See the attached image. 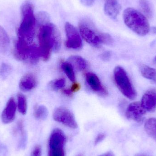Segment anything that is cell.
<instances>
[{"label":"cell","instance_id":"603a6c76","mask_svg":"<svg viewBox=\"0 0 156 156\" xmlns=\"http://www.w3.org/2000/svg\"><path fill=\"white\" fill-rule=\"evenodd\" d=\"M18 100V110L19 112L23 115H25L27 113V101L26 98L23 94H19L17 95Z\"/></svg>","mask_w":156,"mask_h":156},{"label":"cell","instance_id":"4fadbf2b","mask_svg":"<svg viewBox=\"0 0 156 156\" xmlns=\"http://www.w3.org/2000/svg\"><path fill=\"white\" fill-rule=\"evenodd\" d=\"M141 104L144 109L150 112L156 109V90L150 89L147 90L142 97Z\"/></svg>","mask_w":156,"mask_h":156},{"label":"cell","instance_id":"1f68e13d","mask_svg":"<svg viewBox=\"0 0 156 156\" xmlns=\"http://www.w3.org/2000/svg\"><path fill=\"white\" fill-rule=\"evenodd\" d=\"M99 156H115V155L112 152L109 151V152H106V153H104Z\"/></svg>","mask_w":156,"mask_h":156},{"label":"cell","instance_id":"83f0119b","mask_svg":"<svg viewBox=\"0 0 156 156\" xmlns=\"http://www.w3.org/2000/svg\"><path fill=\"white\" fill-rule=\"evenodd\" d=\"M80 89V85L76 82H74V83L71 85L69 90L71 92V93L73 94L74 93L77 92Z\"/></svg>","mask_w":156,"mask_h":156},{"label":"cell","instance_id":"d590c367","mask_svg":"<svg viewBox=\"0 0 156 156\" xmlns=\"http://www.w3.org/2000/svg\"><path fill=\"white\" fill-rule=\"evenodd\" d=\"M154 60H155V61H156V56Z\"/></svg>","mask_w":156,"mask_h":156},{"label":"cell","instance_id":"4dcf8cb0","mask_svg":"<svg viewBox=\"0 0 156 156\" xmlns=\"http://www.w3.org/2000/svg\"><path fill=\"white\" fill-rule=\"evenodd\" d=\"M81 2L86 6H91L93 4L94 0H80Z\"/></svg>","mask_w":156,"mask_h":156},{"label":"cell","instance_id":"30bf717a","mask_svg":"<svg viewBox=\"0 0 156 156\" xmlns=\"http://www.w3.org/2000/svg\"><path fill=\"white\" fill-rule=\"evenodd\" d=\"M146 112L140 102H134L128 105L126 112V115L129 120L140 122L144 120Z\"/></svg>","mask_w":156,"mask_h":156},{"label":"cell","instance_id":"7a4b0ae2","mask_svg":"<svg viewBox=\"0 0 156 156\" xmlns=\"http://www.w3.org/2000/svg\"><path fill=\"white\" fill-rule=\"evenodd\" d=\"M79 30L82 37L88 44L95 48L102 45L111 44L113 39L109 34L99 32L90 22L86 20L79 23Z\"/></svg>","mask_w":156,"mask_h":156},{"label":"cell","instance_id":"cb8c5ba5","mask_svg":"<svg viewBox=\"0 0 156 156\" xmlns=\"http://www.w3.org/2000/svg\"><path fill=\"white\" fill-rule=\"evenodd\" d=\"M66 80L64 78L56 79L49 83L51 89L55 90H58L63 89L66 85Z\"/></svg>","mask_w":156,"mask_h":156},{"label":"cell","instance_id":"d4e9b609","mask_svg":"<svg viewBox=\"0 0 156 156\" xmlns=\"http://www.w3.org/2000/svg\"><path fill=\"white\" fill-rule=\"evenodd\" d=\"M36 20L40 24V25L43 26L49 23L50 17L49 15L46 12H39L37 14Z\"/></svg>","mask_w":156,"mask_h":156},{"label":"cell","instance_id":"ba28073f","mask_svg":"<svg viewBox=\"0 0 156 156\" xmlns=\"http://www.w3.org/2000/svg\"><path fill=\"white\" fill-rule=\"evenodd\" d=\"M54 120L71 129H76L77 123L73 113L68 108L64 107L57 108L53 113Z\"/></svg>","mask_w":156,"mask_h":156},{"label":"cell","instance_id":"d6a6232c","mask_svg":"<svg viewBox=\"0 0 156 156\" xmlns=\"http://www.w3.org/2000/svg\"><path fill=\"white\" fill-rule=\"evenodd\" d=\"M151 31V32L153 34H156V27H152V28H150V31Z\"/></svg>","mask_w":156,"mask_h":156},{"label":"cell","instance_id":"5bb4252c","mask_svg":"<svg viewBox=\"0 0 156 156\" xmlns=\"http://www.w3.org/2000/svg\"><path fill=\"white\" fill-rule=\"evenodd\" d=\"M122 7L117 0H106L104 11L105 14L112 19H115L121 12Z\"/></svg>","mask_w":156,"mask_h":156},{"label":"cell","instance_id":"836d02e7","mask_svg":"<svg viewBox=\"0 0 156 156\" xmlns=\"http://www.w3.org/2000/svg\"><path fill=\"white\" fill-rule=\"evenodd\" d=\"M135 156H151L145 154H138L136 155Z\"/></svg>","mask_w":156,"mask_h":156},{"label":"cell","instance_id":"3957f363","mask_svg":"<svg viewBox=\"0 0 156 156\" xmlns=\"http://www.w3.org/2000/svg\"><path fill=\"white\" fill-rule=\"evenodd\" d=\"M123 18L126 25L138 35L144 36L150 32L147 18L136 9L126 8L124 11Z\"/></svg>","mask_w":156,"mask_h":156},{"label":"cell","instance_id":"d6986e66","mask_svg":"<svg viewBox=\"0 0 156 156\" xmlns=\"http://www.w3.org/2000/svg\"><path fill=\"white\" fill-rule=\"evenodd\" d=\"M140 70L142 76L148 80H156V69L146 65H142L140 66Z\"/></svg>","mask_w":156,"mask_h":156},{"label":"cell","instance_id":"4316f807","mask_svg":"<svg viewBox=\"0 0 156 156\" xmlns=\"http://www.w3.org/2000/svg\"><path fill=\"white\" fill-rule=\"evenodd\" d=\"M42 147L40 145H37L31 152L30 156H42Z\"/></svg>","mask_w":156,"mask_h":156},{"label":"cell","instance_id":"7402d4cb","mask_svg":"<svg viewBox=\"0 0 156 156\" xmlns=\"http://www.w3.org/2000/svg\"><path fill=\"white\" fill-rule=\"evenodd\" d=\"M139 5L142 13L147 19L152 18L153 12L149 2L147 0H139Z\"/></svg>","mask_w":156,"mask_h":156},{"label":"cell","instance_id":"5b68a950","mask_svg":"<svg viewBox=\"0 0 156 156\" xmlns=\"http://www.w3.org/2000/svg\"><path fill=\"white\" fill-rule=\"evenodd\" d=\"M14 55L16 59L32 64H36L41 57L39 48L30 45L28 41L18 37L14 50Z\"/></svg>","mask_w":156,"mask_h":156},{"label":"cell","instance_id":"6da1fadb","mask_svg":"<svg viewBox=\"0 0 156 156\" xmlns=\"http://www.w3.org/2000/svg\"><path fill=\"white\" fill-rule=\"evenodd\" d=\"M39 51L44 61H48L53 51L58 52L61 47L60 33L55 25L48 23L41 26L38 35Z\"/></svg>","mask_w":156,"mask_h":156},{"label":"cell","instance_id":"e575fe53","mask_svg":"<svg viewBox=\"0 0 156 156\" xmlns=\"http://www.w3.org/2000/svg\"><path fill=\"white\" fill-rule=\"evenodd\" d=\"M77 156H82V155L79 154V155H78Z\"/></svg>","mask_w":156,"mask_h":156},{"label":"cell","instance_id":"52a82bcc","mask_svg":"<svg viewBox=\"0 0 156 156\" xmlns=\"http://www.w3.org/2000/svg\"><path fill=\"white\" fill-rule=\"evenodd\" d=\"M66 141V136L61 129H54L49 136L48 156H66L65 146Z\"/></svg>","mask_w":156,"mask_h":156},{"label":"cell","instance_id":"8992f818","mask_svg":"<svg viewBox=\"0 0 156 156\" xmlns=\"http://www.w3.org/2000/svg\"><path fill=\"white\" fill-rule=\"evenodd\" d=\"M115 81L119 90L125 96L134 100L136 98V92L126 70L121 66H117L114 71Z\"/></svg>","mask_w":156,"mask_h":156},{"label":"cell","instance_id":"484cf974","mask_svg":"<svg viewBox=\"0 0 156 156\" xmlns=\"http://www.w3.org/2000/svg\"><path fill=\"white\" fill-rule=\"evenodd\" d=\"M11 66L5 63H3L0 67V76L3 79L6 78L11 73Z\"/></svg>","mask_w":156,"mask_h":156},{"label":"cell","instance_id":"277c9868","mask_svg":"<svg viewBox=\"0 0 156 156\" xmlns=\"http://www.w3.org/2000/svg\"><path fill=\"white\" fill-rule=\"evenodd\" d=\"M22 21L18 29V37L29 41L34 34L36 17L34 14V6L30 1H25L21 6Z\"/></svg>","mask_w":156,"mask_h":156},{"label":"cell","instance_id":"44dd1931","mask_svg":"<svg viewBox=\"0 0 156 156\" xmlns=\"http://www.w3.org/2000/svg\"><path fill=\"white\" fill-rule=\"evenodd\" d=\"M34 115L37 120H45L48 115L47 108L44 105H37L34 109Z\"/></svg>","mask_w":156,"mask_h":156},{"label":"cell","instance_id":"8fae6325","mask_svg":"<svg viewBox=\"0 0 156 156\" xmlns=\"http://www.w3.org/2000/svg\"><path fill=\"white\" fill-rule=\"evenodd\" d=\"M85 80L89 87L94 92L101 96H106L108 94L107 90L95 74L88 72L85 74Z\"/></svg>","mask_w":156,"mask_h":156},{"label":"cell","instance_id":"7c38bea8","mask_svg":"<svg viewBox=\"0 0 156 156\" xmlns=\"http://www.w3.org/2000/svg\"><path fill=\"white\" fill-rule=\"evenodd\" d=\"M16 104L14 99L10 98L7 101L1 115L2 121L5 124L12 123L15 118Z\"/></svg>","mask_w":156,"mask_h":156},{"label":"cell","instance_id":"ac0fdd59","mask_svg":"<svg viewBox=\"0 0 156 156\" xmlns=\"http://www.w3.org/2000/svg\"><path fill=\"white\" fill-rule=\"evenodd\" d=\"M144 129L147 133L156 141V118L147 119L145 123Z\"/></svg>","mask_w":156,"mask_h":156},{"label":"cell","instance_id":"f1b7e54d","mask_svg":"<svg viewBox=\"0 0 156 156\" xmlns=\"http://www.w3.org/2000/svg\"><path fill=\"white\" fill-rule=\"evenodd\" d=\"M105 135L104 133H100L98 135L96 138H95V140H94V144L97 145L99 144V143L101 142L105 138Z\"/></svg>","mask_w":156,"mask_h":156},{"label":"cell","instance_id":"9c48e42d","mask_svg":"<svg viewBox=\"0 0 156 156\" xmlns=\"http://www.w3.org/2000/svg\"><path fill=\"white\" fill-rule=\"evenodd\" d=\"M65 31L67 37L66 47L70 49H80L82 47V41L77 29L70 23H66L65 25Z\"/></svg>","mask_w":156,"mask_h":156},{"label":"cell","instance_id":"9a60e30c","mask_svg":"<svg viewBox=\"0 0 156 156\" xmlns=\"http://www.w3.org/2000/svg\"><path fill=\"white\" fill-rule=\"evenodd\" d=\"M37 85L35 76L31 73L26 74L21 78L19 83V88L23 92H29L34 89Z\"/></svg>","mask_w":156,"mask_h":156},{"label":"cell","instance_id":"ffe728a7","mask_svg":"<svg viewBox=\"0 0 156 156\" xmlns=\"http://www.w3.org/2000/svg\"><path fill=\"white\" fill-rule=\"evenodd\" d=\"M61 67L64 73L71 81L76 82V76L74 67L69 61H63L61 63Z\"/></svg>","mask_w":156,"mask_h":156},{"label":"cell","instance_id":"f546056e","mask_svg":"<svg viewBox=\"0 0 156 156\" xmlns=\"http://www.w3.org/2000/svg\"><path fill=\"white\" fill-rule=\"evenodd\" d=\"M111 56V55L110 52H106L102 54L101 57V58L103 60L107 61V60H109V59H110Z\"/></svg>","mask_w":156,"mask_h":156},{"label":"cell","instance_id":"2e32d148","mask_svg":"<svg viewBox=\"0 0 156 156\" xmlns=\"http://www.w3.org/2000/svg\"><path fill=\"white\" fill-rule=\"evenodd\" d=\"M68 61L72 65L73 67L80 71H84L88 68L87 61L79 56H71L69 58Z\"/></svg>","mask_w":156,"mask_h":156},{"label":"cell","instance_id":"e0dca14e","mask_svg":"<svg viewBox=\"0 0 156 156\" xmlns=\"http://www.w3.org/2000/svg\"><path fill=\"white\" fill-rule=\"evenodd\" d=\"M10 38L4 29L0 26V53H5L10 45Z\"/></svg>","mask_w":156,"mask_h":156}]
</instances>
